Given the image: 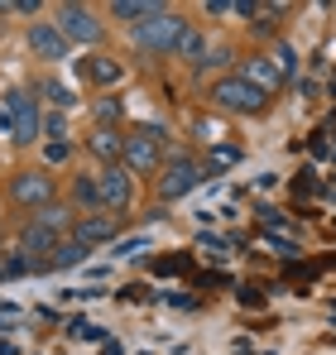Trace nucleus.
<instances>
[{"label": "nucleus", "mask_w": 336, "mask_h": 355, "mask_svg": "<svg viewBox=\"0 0 336 355\" xmlns=\"http://www.w3.org/2000/svg\"><path fill=\"white\" fill-rule=\"evenodd\" d=\"M187 15L183 10H159V15H149L144 24H135V49L140 53H149V58H173L178 53V44H183V34H187Z\"/></svg>", "instance_id": "obj_1"}, {"label": "nucleus", "mask_w": 336, "mask_h": 355, "mask_svg": "<svg viewBox=\"0 0 336 355\" xmlns=\"http://www.w3.org/2000/svg\"><path fill=\"white\" fill-rule=\"evenodd\" d=\"M207 101H212L217 111H226V116H264L274 96H264V92H260L255 82H245L240 72H226V77H217V82L207 87Z\"/></svg>", "instance_id": "obj_2"}, {"label": "nucleus", "mask_w": 336, "mask_h": 355, "mask_svg": "<svg viewBox=\"0 0 336 355\" xmlns=\"http://www.w3.org/2000/svg\"><path fill=\"white\" fill-rule=\"evenodd\" d=\"M5 202L15 207V211H24V216H39L44 207H53L58 202V182L53 173L39 164V168H19V173L5 182Z\"/></svg>", "instance_id": "obj_3"}, {"label": "nucleus", "mask_w": 336, "mask_h": 355, "mask_svg": "<svg viewBox=\"0 0 336 355\" xmlns=\"http://www.w3.org/2000/svg\"><path fill=\"white\" fill-rule=\"evenodd\" d=\"M164 149H168L164 125H159V130H154V125H140V130L125 135V159H120V164H125L135 178H149V173L159 178L164 173Z\"/></svg>", "instance_id": "obj_4"}, {"label": "nucleus", "mask_w": 336, "mask_h": 355, "mask_svg": "<svg viewBox=\"0 0 336 355\" xmlns=\"http://www.w3.org/2000/svg\"><path fill=\"white\" fill-rule=\"evenodd\" d=\"M0 130H5L15 144H34V139H39L44 116H39V101H34L24 87L5 92V106H0Z\"/></svg>", "instance_id": "obj_5"}, {"label": "nucleus", "mask_w": 336, "mask_h": 355, "mask_svg": "<svg viewBox=\"0 0 336 355\" xmlns=\"http://www.w3.org/2000/svg\"><path fill=\"white\" fill-rule=\"evenodd\" d=\"M53 24L67 34V44H82V49L101 44V34H106L101 10H92V5H82V0H62L53 10Z\"/></svg>", "instance_id": "obj_6"}, {"label": "nucleus", "mask_w": 336, "mask_h": 355, "mask_svg": "<svg viewBox=\"0 0 336 355\" xmlns=\"http://www.w3.org/2000/svg\"><path fill=\"white\" fill-rule=\"evenodd\" d=\"M202 178H207V164H197L192 154H178V159L164 164V173L154 178V192H159V202H178V197H187Z\"/></svg>", "instance_id": "obj_7"}, {"label": "nucleus", "mask_w": 336, "mask_h": 355, "mask_svg": "<svg viewBox=\"0 0 336 355\" xmlns=\"http://www.w3.org/2000/svg\"><path fill=\"white\" fill-rule=\"evenodd\" d=\"M96 192H101V211L120 221V216L135 207V173H130L125 164H111V168L96 173Z\"/></svg>", "instance_id": "obj_8"}, {"label": "nucleus", "mask_w": 336, "mask_h": 355, "mask_svg": "<svg viewBox=\"0 0 336 355\" xmlns=\"http://www.w3.org/2000/svg\"><path fill=\"white\" fill-rule=\"evenodd\" d=\"M58 245H62V236H58V231H44L39 221H24V226H19V240H15V250H19L34 269H49V264H53Z\"/></svg>", "instance_id": "obj_9"}, {"label": "nucleus", "mask_w": 336, "mask_h": 355, "mask_svg": "<svg viewBox=\"0 0 336 355\" xmlns=\"http://www.w3.org/2000/svg\"><path fill=\"white\" fill-rule=\"evenodd\" d=\"M24 39H29V53H34V58H44V62H62L67 53H72V44H67V34L58 29L53 19H34Z\"/></svg>", "instance_id": "obj_10"}, {"label": "nucleus", "mask_w": 336, "mask_h": 355, "mask_svg": "<svg viewBox=\"0 0 336 355\" xmlns=\"http://www.w3.org/2000/svg\"><path fill=\"white\" fill-rule=\"evenodd\" d=\"M240 77H245V82H255L264 96H274L283 82H288V77H283V67L274 62V53H250V58H245V67H240Z\"/></svg>", "instance_id": "obj_11"}, {"label": "nucleus", "mask_w": 336, "mask_h": 355, "mask_svg": "<svg viewBox=\"0 0 336 355\" xmlns=\"http://www.w3.org/2000/svg\"><path fill=\"white\" fill-rule=\"evenodd\" d=\"M77 77L92 82V87H115L125 77V62L111 58V53H87V58H77Z\"/></svg>", "instance_id": "obj_12"}, {"label": "nucleus", "mask_w": 336, "mask_h": 355, "mask_svg": "<svg viewBox=\"0 0 336 355\" xmlns=\"http://www.w3.org/2000/svg\"><path fill=\"white\" fill-rule=\"evenodd\" d=\"M115 231H120V221H115V216H106V211H96V216H77V226L67 231V240H77V245L96 250V245L115 240Z\"/></svg>", "instance_id": "obj_13"}, {"label": "nucleus", "mask_w": 336, "mask_h": 355, "mask_svg": "<svg viewBox=\"0 0 336 355\" xmlns=\"http://www.w3.org/2000/svg\"><path fill=\"white\" fill-rule=\"evenodd\" d=\"M87 149L101 159V168L120 164V159H125V135H120V125H96L92 139H87Z\"/></svg>", "instance_id": "obj_14"}, {"label": "nucleus", "mask_w": 336, "mask_h": 355, "mask_svg": "<svg viewBox=\"0 0 336 355\" xmlns=\"http://www.w3.org/2000/svg\"><path fill=\"white\" fill-rule=\"evenodd\" d=\"M67 197H72V207L82 211V216H96L101 211V192H96V173H77L67 182Z\"/></svg>", "instance_id": "obj_15"}, {"label": "nucleus", "mask_w": 336, "mask_h": 355, "mask_svg": "<svg viewBox=\"0 0 336 355\" xmlns=\"http://www.w3.org/2000/svg\"><path fill=\"white\" fill-rule=\"evenodd\" d=\"M159 10H164L159 0H115V5H106V15L120 19V24H130V29H135V24H144V19H149V15H159Z\"/></svg>", "instance_id": "obj_16"}, {"label": "nucleus", "mask_w": 336, "mask_h": 355, "mask_svg": "<svg viewBox=\"0 0 336 355\" xmlns=\"http://www.w3.org/2000/svg\"><path fill=\"white\" fill-rule=\"evenodd\" d=\"M29 221H39L44 231H58V236H62V231H72V226H77V211H72L67 202H53V207H44V211H39V216H29Z\"/></svg>", "instance_id": "obj_17"}, {"label": "nucleus", "mask_w": 336, "mask_h": 355, "mask_svg": "<svg viewBox=\"0 0 336 355\" xmlns=\"http://www.w3.org/2000/svg\"><path fill=\"white\" fill-rule=\"evenodd\" d=\"M202 53H207V39H202V34L187 24V34H183V44H178V53H173V58H183V62H192V67H202V62H207Z\"/></svg>", "instance_id": "obj_18"}, {"label": "nucleus", "mask_w": 336, "mask_h": 355, "mask_svg": "<svg viewBox=\"0 0 336 355\" xmlns=\"http://www.w3.org/2000/svg\"><path fill=\"white\" fill-rule=\"evenodd\" d=\"M87 254H92L87 245H77V240H62V245H58V254H53V264H49V269H72V264H82Z\"/></svg>", "instance_id": "obj_19"}, {"label": "nucleus", "mask_w": 336, "mask_h": 355, "mask_svg": "<svg viewBox=\"0 0 336 355\" xmlns=\"http://www.w3.org/2000/svg\"><path fill=\"white\" fill-rule=\"evenodd\" d=\"M240 159H245V149H240V144H212L207 168H230V164H240Z\"/></svg>", "instance_id": "obj_20"}, {"label": "nucleus", "mask_w": 336, "mask_h": 355, "mask_svg": "<svg viewBox=\"0 0 336 355\" xmlns=\"http://www.w3.org/2000/svg\"><path fill=\"white\" fill-rule=\"evenodd\" d=\"M120 111H125V106H120L115 96H106V101H96V125H115V120H120Z\"/></svg>", "instance_id": "obj_21"}, {"label": "nucleus", "mask_w": 336, "mask_h": 355, "mask_svg": "<svg viewBox=\"0 0 336 355\" xmlns=\"http://www.w3.org/2000/svg\"><path fill=\"white\" fill-rule=\"evenodd\" d=\"M49 101H53V106H72V92H67L62 82H49Z\"/></svg>", "instance_id": "obj_22"}, {"label": "nucleus", "mask_w": 336, "mask_h": 355, "mask_svg": "<svg viewBox=\"0 0 336 355\" xmlns=\"http://www.w3.org/2000/svg\"><path fill=\"white\" fill-rule=\"evenodd\" d=\"M10 10H15V15H44V5H39V0H15Z\"/></svg>", "instance_id": "obj_23"}, {"label": "nucleus", "mask_w": 336, "mask_h": 355, "mask_svg": "<svg viewBox=\"0 0 336 355\" xmlns=\"http://www.w3.org/2000/svg\"><path fill=\"white\" fill-rule=\"evenodd\" d=\"M178 269H187V259H183V254H178V259H164V264H159V274H178Z\"/></svg>", "instance_id": "obj_24"}, {"label": "nucleus", "mask_w": 336, "mask_h": 355, "mask_svg": "<svg viewBox=\"0 0 336 355\" xmlns=\"http://www.w3.org/2000/svg\"><path fill=\"white\" fill-rule=\"evenodd\" d=\"M49 139H58V144H62V116H49Z\"/></svg>", "instance_id": "obj_25"}, {"label": "nucleus", "mask_w": 336, "mask_h": 355, "mask_svg": "<svg viewBox=\"0 0 336 355\" xmlns=\"http://www.w3.org/2000/svg\"><path fill=\"white\" fill-rule=\"evenodd\" d=\"M0 279H10V274H5V254H0Z\"/></svg>", "instance_id": "obj_26"}]
</instances>
